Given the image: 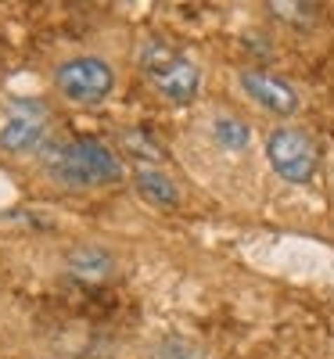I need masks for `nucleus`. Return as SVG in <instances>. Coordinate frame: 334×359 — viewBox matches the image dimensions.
I'll return each instance as SVG.
<instances>
[{"label":"nucleus","mask_w":334,"mask_h":359,"mask_svg":"<svg viewBox=\"0 0 334 359\" xmlns=\"http://www.w3.org/2000/svg\"><path fill=\"white\" fill-rule=\"evenodd\" d=\"M140 69L144 76L155 83V90L173 101V104H191L198 97V90H201V72L198 65L191 62L187 54H180L166 43H147L144 54H140Z\"/></svg>","instance_id":"2"},{"label":"nucleus","mask_w":334,"mask_h":359,"mask_svg":"<svg viewBox=\"0 0 334 359\" xmlns=\"http://www.w3.org/2000/svg\"><path fill=\"white\" fill-rule=\"evenodd\" d=\"M69 266H72V273H79V277H105L112 269V259L105 252H98V248H86V252H76L69 259Z\"/></svg>","instance_id":"9"},{"label":"nucleus","mask_w":334,"mask_h":359,"mask_svg":"<svg viewBox=\"0 0 334 359\" xmlns=\"http://www.w3.org/2000/svg\"><path fill=\"white\" fill-rule=\"evenodd\" d=\"M241 90L266 111L273 115H295L298 111V94H295V86L277 79V76H269V72H241Z\"/></svg>","instance_id":"5"},{"label":"nucleus","mask_w":334,"mask_h":359,"mask_svg":"<svg viewBox=\"0 0 334 359\" xmlns=\"http://www.w3.org/2000/svg\"><path fill=\"white\" fill-rule=\"evenodd\" d=\"M266 158H269L273 172H277L281 180H288V184H309V180L316 176V165H320L313 137L302 133V130H291V126L269 133Z\"/></svg>","instance_id":"3"},{"label":"nucleus","mask_w":334,"mask_h":359,"mask_svg":"<svg viewBox=\"0 0 334 359\" xmlns=\"http://www.w3.org/2000/svg\"><path fill=\"white\" fill-rule=\"evenodd\" d=\"M123 144L130 147V155H137V158H147V162H159V158H162L159 144L151 140V137H144V133H126Z\"/></svg>","instance_id":"10"},{"label":"nucleus","mask_w":334,"mask_h":359,"mask_svg":"<svg viewBox=\"0 0 334 359\" xmlns=\"http://www.w3.org/2000/svg\"><path fill=\"white\" fill-rule=\"evenodd\" d=\"M44 140V123L33 115H15L4 123V130H0V147L11 155H25V151H36Z\"/></svg>","instance_id":"6"},{"label":"nucleus","mask_w":334,"mask_h":359,"mask_svg":"<svg viewBox=\"0 0 334 359\" xmlns=\"http://www.w3.org/2000/svg\"><path fill=\"white\" fill-rule=\"evenodd\" d=\"M47 169L69 187H94V184H112L123 176V162L101 140H65L47 155Z\"/></svg>","instance_id":"1"},{"label":"nucleus","mask_w":334,"mask_h":359,"mask_svg":"<svg viewBox=\"0 0 334 359\" xmlns=\"http://www.w3.org/2000/svg\"><path fill=\"white\" fill-rule=\"evenodd\" d=\"M212 137H216V144L227 147V151H245L248 140H252V130H248V123H241L234 115H220L216 123H212Z\"/></svg>","instance_id":"8"},{"label":"nucleus","mask_w":334,"mask_h":359,"mask_svg":"<svg viewBox=\"0 0 334 359\" xmlns=\"http://www.w3.org/2000/svg\"><path fill=\"white\" fill-rule=\"evenodd\" d=\"M133 180H137V191H140L151 205H159V208H173V205L180 201V187L173 184V176H166V172H159V169L140 165Z\"/></svg>","instance_id":"7"},{"label":"nucleus","mask_w":334,"mask_h":359,"mask_svg":"<svg viewBox=\"0 0 334 359\" xmlns=\"http://www.w3.org/2000/svg\"><path fill=\"white\" fill-rule=\"evenodd\" d=\"M54 83L72 104H98L112 94L115 76L112 65H105L101 57H72V62L58 65Z\"/></svg>","instance_id":"4"}]
</instances>
